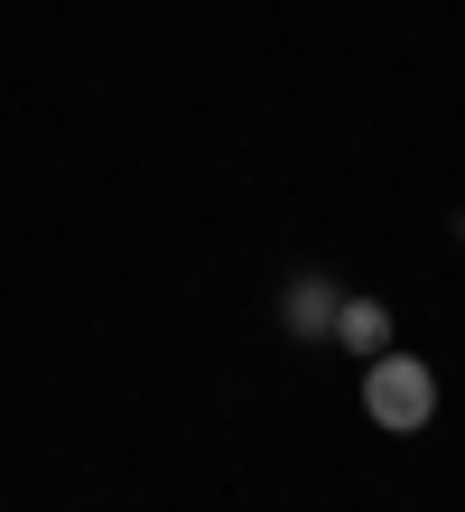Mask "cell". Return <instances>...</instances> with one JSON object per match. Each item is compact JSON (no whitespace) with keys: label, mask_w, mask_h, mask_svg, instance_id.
Wrapping results in <instances>:
<instances>
[{"label":"cell","mask_w":465,"mask_h":512,"mask_svg":"<svg viewBox=\"0 0 465 512\" xmlns=\"http://www.w3.org/2000/svg\"><path fill=\"white\" fill-rule=\"evenodd\" d=\"M363 419L372 429H391V438H419L428 419H438V373L419 364V354H372L363 364Z\"/></svg>","instance_id":"obj_1"},{"label":"cell","mask_w":465,"mask_h":512,"mask_svg":"<svg viewBox=\"0 0 465 512\" xmlns=\"http://www.w3.org/2000/svg\"><path fill=\"white\" fill-rule=\"evenodd\" d=\"M335 308H345V289H335L326 270H298V280L279 289V326H289L298 345H317V336H335Z\"/></svg>","instance_id":"obj_2"},{"label":"cell","mask_w":465,"mask_h":512,"mask_svg":"<svg viewBox=\"0 0 465 512\" xmlns=\"http://www.w3.org/2000/svg\"><path fill=\"white\" fill-rule=\"evenodd\" d=\"M335 345L363 354V364L391 354V308H382V298H345V308H335Z\"/></svg>","instance_id":"obj_3"}]
</instances>
